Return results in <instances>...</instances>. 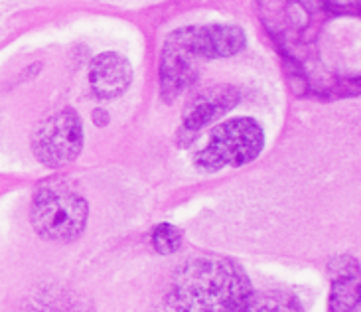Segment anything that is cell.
Returning <instances> with one entry per match:
<instances>
[{
  "instance_id": "cell-9",
  "label": "cell",
  "mask_w": 361,
  "mask_h": 312,
  "mask_svg": "<svg viewBox=\"0 0 361 312\" xmlns=\"http://www.w3.org/2000/svg\"><path fill=\"white\" fill-rule=\"evenodd\" d=\"M357 271L353 273H343L336 279L330 294V308L332 311H353L360 306L361 284L355 281Z\"/></svg>"
},
{
  "instance_id": "cell-4",
  "label": "cell",
  "mask_w": 361,
  "mask_h": 312,
  "mask_svg": "<svg viewBox=\"0 0 361 312\" xmlns=\"http://www.w3.org/2000/svg\"><path fill=\"white\" fill-rule=\"evenodd\" d=\"M83 148V125L73 109L51 113L32 135V150L48 168H61L73 162Z\"/></svg>"
},
{
  "instance_id": "cell-2",
  "label": "cell",
  "mask_w": 361,
  "mask_h": 312,
  "mask_svg": "<svg viewBox=\"0 0 361 312\" xmlns=\"http://www.w3.org/2000/svg\"><path fill=\"white\" fill-rule=\"evenodd\" d=\"M87 200L68 184H46L32 200L30 220L36 234L48 241H73L85 232Z\"/></svg>"
},
{
  "instance_id": "cell-6",
  "label": "cell",
  "mask_w": 361,
  "mask_h": 312,
  "mask_svg": "<svg viewBox=\"0 0 361 312\" xmlns=\"http://www.w3.org/2000/svg\"><path fill=\"white\" fill-rule=\"evenodd\" d=\"M197 61L172 34L168 36L160 56V89L166 101L182 95L197 78Z\"/></svg>"
},
{
  "instance_id": "cell-8",
  "label": "cell",
  "mask_w": 361,
  "mask_h": 312,
  "mask_svg": "<svg viewBox=\"0 0 361 312\" xmlns=\"http://www.w3.org/2000/svg\"><path fill=\"white\" fill-rule=\"evenodd\" d=\"M241 93L233 85H217L200 93L194 101L188 105L184 113V128L190 133H195L200 128L212 125L215 119L225 115L227 111L239 103Z\"/></svg>"
},
{
  "instance_id": "cell-12",
  "label": "cell",
  "mask_w": 361,
  "mask_h": 312,
  "mask_svg": "<svg viewBox=\"0 0 361 312\" xmlns=\"http://www.w3.org/2000/svg\"><path fill=\"white\" fill-rule=\"evenodd\" d=\"M360 306H361V299H360Z\"/></svg>"
},
{
  "instance_id": "cell-10",
  "label": "cell",
  "mask_w": 361,
  "mask_h": 312,
  "mask_svg": "<svg viewBox=\"0 0 361 312\" xmlns=\"http://www.w3.org/2000/svg\"><path fill=\"white\" fill-rule=\"evenodd\" d=\"M150 241H152V247L157 253L172 255L176 253L182 245V232L172 224H158L152 229Z\"/></svg>"
},
{
  "instance_id": "cell-3",
  "label": "cell",
  "mask_w": 361,
  "mask_h": 312,
  "mask_svg": "<svg viewBox=\"0 0 361 312\" xmlns=\"http://www.w3.org/2000/svg\"><path fill=\"white\" fill-rule=\"evenodd\" d=\"M263 127L251 117L229 119L212 131L205 147L194 156L202 172H217L225 166H243L263 152Z\"/></svg>"
},
{
  "instance_id": "cell-5",
  "label": "cell",
  "mask_w": 361,
  "mask_h": 312,
  "mask_svg": "<svg viewBox=\"0 0 361 312\" xmlns=\"http://www.w3.org/2000/svg\"><path fill=\"white\" fill-rule=\"evenodd\" d=\"M172 36L197 59L231 58L247 44L243 30L227 24L188 26L172 32Z\"/></svg>"
},
{
  "instance_id": "cell-1",
  "label": "cell",
  "mask_w": 361,
  "mask_h": 312,
  "mask_svg": "<svg viewBox=\"0 0 361 312\" xmlns=\"http://www.w3.org/2000/svg\"><path fill=\"white\" fill-rule=\"evenodd\" d=\"M251 296L239 265L224 257H195L176 269L168 301L178 311H247Z\"/></svg>"
},
{
  "instance_id": "cell-7",
  "label": "cell",
  "mask_w": 361,
  "mask_h": 312,
  "mask_svg": "<svg viewBox=\"0 0 361 312\" xmlns=\"http://www.w3.org/2000/svg\"><path fill=\"white\" fill-rule=\"evenodd\" d=\"M133 81L130 61L117 52L99 54L89 68L91 91L101 99H115L123 95Z\"/></svg>"
},
{
  "instance_id": "cell-11",
  "label": "cell",
  "mask_w": 361,
  "mask_h": 312,
  "mask_svg": "<svg viewBox=\"0 0 361 312\" xmlns=\"http://www.w3.org/2000/svg\"><path fill=\"white\" fill-rule=\"evenodd\" d=\"M93 121H95V125H99V127H103V125H107L109 119L107 115H105V111H95V115H93Z\"/></svg>"
}]
</instances>
